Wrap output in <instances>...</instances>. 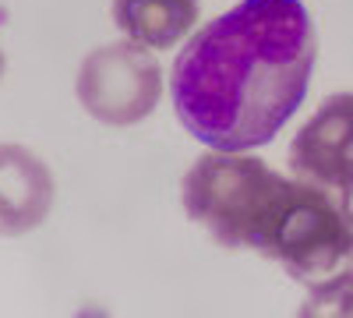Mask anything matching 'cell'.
<instances>
[{"instance_id":"9","label":"cell","mask_w":353,"mask_h":318,"mask_svg":"<svg viewBox=\"0 0 353 318\" xmlns=\"http://www.w3.org/2000/svg\"><path fill=\"white\" fill-rule=\"evenodd\" d=\"M339 206H343V212H346L350 223H353V166H350V173H346V181L339 184Z\"/></svg>"},{"instance_id":"2","label":"cell","mask_w":353,"mask_h":318,"mask_svg":"<svg viewBox=\"0 0 353 318\" xmlns=\"http://www.w3.org/2000/svg\"><path fill=\"white\" fill-rule=\"evenodd\" d=\"M248 248L279 262L293 279L318 283L353 258V223L325 188L283 177Z\"/></svg>"},{"instance_id":"7","label":"cell","mask_w":353,"mask_h":318,"mask_svg":"<svg viewBox=\"0 0 353 318\" xmlns=\"http://www.w3.org/2000/svg\"><path fill=\"white\" fill-rule=\"evenodd\" d=\"M198 18L201 0H113V25L145 50H173Z\"/></svg>"},{"instance_id":"1","label":"cell","mask_w":353,"mask_h":318,"mask_svg":"<svg viewBox=\"0 0 353 318\" xmlns=\"http://www.w3.org/2000/svg\"><path fill=\"white\" fill-rule=\"evenodd\" d=\"M314 61L318 36L301 0H241L176 53L173 110L209 149L269 146L307 99Z\"/></svg>"},{"instance_id":"6","label":"cell","mask_w":353,"mask_h":318,"mask_svg":"<svg viewBox=\"0 0 353 318\" xmlns=\"http://www.w3.org/2000/svg\"><path fill=\"white\" fill-rule=\"evenodd\" d=\"M57 181L50 166L18 141H0V237H21L50 216Z\"/></svg>"},{"instance_id":"8","label":"cell","mask_w":353,"mask_h":318,"mask_svg":"<svg viewBox=\"0 0 353 318\" xmlns=\"http://www.w3.org/2000/svg\"><path fill=\"white\" fill-rule=\"evenodd\" d=\"M301 315L307 318H353V266L336 269L332 276L311 283V290L301 304Z\"/></svg>"},{"instance_id":"3","label":"cell","mask_w":353,"mask_h":318,"mask_svg":"<svg viewBox=\"0 0 353 318\" xmlns=\"http://www.w3.org/2000/svg\"><path fill=\"white\" fill-rule=\"evenodd\" d=\"M279 181V173L258 156L212 149L184 173L181 201L188 219L209 230L216 244L237 251L248 248Z\"/></svg>"},{"instance_id":"10","label":"cell","mask_w":353,"mask_h":318,"mask_svg":"<svg viewBox=\"0 0 353 318\" xmlns=\"http://www.w3.org/2000/svg\"><path fill=\"white\" fill-rule=\"evenodd\" d=\"M4 68H8V61H4V50H0V81H4Z\"/></svg>"},{"instance_id":"5","label":"cell","mask_w":353,"mask_h":318,"mask_svg":"<svg viewBox=\"0 0 353 318\" xmlns=\"http://www.w3.org/2000/svg\"><path fill=\"white\" fill-rule=\"evenodd\" d=\"M286 163L293 177L325 191H339L353 166V92L321 99L307 124L293 135Z\"/></svg>"},{"instance_id":"4","label":"cell","mask_w":353,"mask_h":318,"mask_svg":"<svg viewBox=\"0 0 353 318\" xmlns=\"http://www.w3.org/2000/svg\"><path fill=\"white\" fill-rule=\"evenodd\" d=\"M74 96L88 117L110 128H134L163 99V68L131 39L96 46L74 74Z\"/></svg>"}]
</instances>
